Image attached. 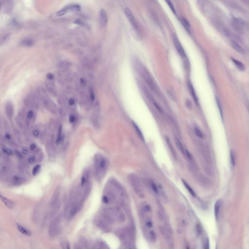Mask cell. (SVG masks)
Instances as JSON below:
<instances>
[{
    "label": "cell",
    "mask_w": 249,
    "mask_h": 249,
    "mask_svg": "<svg viewBox=\"0 0 249 249\" xmlns=\"http://www.w3.org/2000/svg\"><path fill=\"white\" fill-rule=\"evenodd\" d=\"M186 249H190V248L188 247H186Z\"/></svg>",
    "instance_id": "cell-58"
},
{
    "label": "cell",
    "mask_w": 249,
    "mask_h": 249,
    "mask_svg": "<svg viewBox=\"0 0 249 249\" xmlns=\"http://www.w3.org/2000/svg\"><path fill=\"white\" fill-rule=\"evenodd\" d=\"M73 249H83V247L78 243H75L74 245Z\"/></svg>",
    "instance_id": "cell-38"
},
{
    "label": "cell",
    "mask_w": 249,
    "mask_h": 249,
    "mask_svg": "<svg viewBox=\"0 0 249 249\" xmlns=\"http://www.w3.org/2000/svg\"><path fill=\"white\" fill-rule=\"evenodd\" d=\"M132 124L133 125V127L134 128H135V130H136V132L137 133L138 135H139V137L141 138V139L143 141H145V139H144V137L143 136V134L142 133V132H141V130L140 129V128H139V127L137 126V125L136 124H135L134 122H132Z\"/></svg>",
    "instance_id": "cell-14"
},
{
    "label": "cell",
    "mask_w": 249,
    "mask_h": 249,
    "mask_svg": "<svg viewBox=\"0 0 249 249\" xmlns=\"http://www.w3.org/2000/svg\"><path fill=\"white\" fill-rule=\"evenodd\" d=\"M40 167H41V166L39 164H38V165H36L34 167L33 171H32V174L34 176H35L36 175H37L39 173V171L40 170Z\"/></svg>",
    "instance_id": "cell-27"
},
{
    "label": "cell",
    "mask_w": 249,
    "mask_h": 249,
    "mask_svg": "<svg viewBox=\"0 0 249 249\" xmlns=\"http://www.w3.org/2000/svg\"><path fill=\"white\" fill-rule=\"evenodd\" d=\"M68 11H78L80 10V7L78 5H71L66 7Z\"/></svg>",
    "instance_id": "cell-16"
},
{
    "label": "cell",
    "mask_w": 249,
    "mask_h": 249,
    "mask_svg": "<svg viewBox=\"0 0 249 249\" xmlns=\"http://www.w3.org/2000/svg\"><path fill=\"white\" fill-rule=\"evenodd\" d=\"M165 140H166V143L167 144V145L168 146L169 148L170 149V150L171 151V152L173 153V155H175V152H174V151L173 150V148H172V145H171V143H170V140L168 139V138L167 137H166L165 138Z\"/></svg>",
    "instance_id": "cell-31"
},
{
    "label": "cell",
    "mask_w": 249,
    "mask_h": 249,
    "mask_svg": "<svg viewBox=\"0 0 249 249\" xmlns=\"http://www.w3.org/2000/svg\"><path fill=\"white\" fill-rule=\"evenodd\" d=\"M96 224L102 229H105L107 227L106 223L103 220L98 219L96 221Z\"/></svg>",
    "instance_id": "cell-19"
},
{
    "label": "cell",
    "mask_w": 249,
    "mask_h": 249,
    "mask_svg": "<svg viewBox=\"0 0 249 249\" xmlns=\"http://www.w3.org/2000/svg\"><path fill=\"white\" fill-rule=\"evenodd\" d=\"M160 230L164 238L165 239L169 246H170L172 249V247H173V234L170 229L164 226H162L160 227Z\"/></svg>",
    "instance_id": "cell-3"
},
{
    "label": "cell",
    "mask_w": 249,
    "mask_h": 249,
    "mask_svg": "<svg viewBox=\"0 0 249 249\" xmlns=\"http://www.w3.org/2000/svg\"><path fill=\"white\" fill-rule=\"evenodd\" d=\"M106 164V161L105 159H102L101 160L100 163V166L101 168H104Z\"/></svg>",
    "instance_id": "cell-40"
},
{
    "label": "cell",
    "mask_w": 249,
    "mask_h": 249,
    "mask_svg": "<svg viewBox=\"0 0 249 249\" xmlns=\"http://www.w3.org/2000/svg\"><path fill=\"white\" fill-rule=\"evenodd\" d=\"M176 145L178 147V148L179 149V150L180 151V152L184 154H185V149L184 148V147L182 144V143L180 142V141L177 138H176Z\"/></svg>",
    "instance_id": "cell-20"
},
{
    "label": "cell",
    "mask_w": 249,
    "mask_h": 249,
    "mask_svg": "<svg viewBox=\"0 0 249 249\" xmlns=\"http://www.w3.org/2000/svg\"></svg>",
    "instance_id": "cell-60"
},
{
    "label": "cell",
    "mask_w": 249,
    "mask_h": 249,
    "mask_svg": "<svg viewBox=\"0 0 249 249\" xmlns=\"http://www.w3.org/2000/svg\"><path fill=\"white\" fill-rule=\"evenodd\" d=\"M188 88H189V91L190 92V93H191V95L194 100V101H195V102L197 104H198V102H199V100H198V98L197 97V96L196 94V93H195V91L194 89V88L193 87V86L192 85V84L190 83H189L188 84Z\"/></svg>",
    "instance_id": "cell-11"
},
{
    "label": "cell",
    "mask_w": 249,
    "mask_h": 249,
    "mask_svg": "<svg viewBox=\"0 0 249 249\" xmlns=\"http://www.w3.org/2000/svg\"><path fill=\"white\" fill-rule=\"evenodd\" d=\"M216 249H217V246H216Z\"/></svg>",
    "instance_id": "cell-59"
},
{
    "label": "cell",
    "mask_w": 249,
    "mask_h": 249,
    "mask_svg": "<svg viewBox=\"0 0 249 249\" xmlns=\"http://www.w3.org/2000/svg\"><path fill=\"white\" fill-rule=\"evenodd\" d=\"M35 161V158L34 157H30L29 160H28V162L30 163H34Z\"/></svg>",
    "instance_id": "cell-54"
},
{
    "label": "cell",
    "mask_w": 249,
    "mask_h": 249,
    "mask_svg": "<svg viewBox=\"0 0 249 249\" xmlns=\"http://www.w3.org/2000/svg\"><path fill=\"white\" fill-rule=\"evenodd\" d=\"M144 209L147 212H149L151 210V207L149 205H146L145 206Z\"/></svg>",
    "instance_id": "cell-47"
},
{
    "label": "cell",
    "mask_w": 249,
    "mask_h": 249,
    "mask_svg": "<svg viewBox=\"0 0 249 249\" xmlns=\"http://www.w3.org/2000/svg\"><path fill=\"white\" fill-rule=\"evenodd\" d=\"M231 59L233 61V63L235 64V65L236 66V67L237 69H238L239 70L241 71H243L245 70L244 65L242 62L238 61V60H237L233 58H231Z\"/></svg>",
    "instance_id": "cell-12"
},
{
    "label": "cell",
    "mask_w": 249,
    "mask_h": 249,
    "mask_svg": "<svg viewBox=\"0 0 249 249\" xmlns=\"http://www.w3.org/2000/svg\"><path fill=\"white\" fill-rule=\"evenodd\" d=\"M167 94L168 95V96L169 97V98L171 99V100L174 101V102L176 101V98H175V96L174 95V94L172 93L171 92H170V91H168L167 92Z\"/></svg>",
    "instance_id": "cell-34"
},
{
    "label": "cell",
    "mask_w": 249,
    "mask_h": 249,
    "mask_svg": "<svg viewBox=\"0 0 249 249\" xmlns=\"http://www.w3.org/2000/svg\"><path fill=\"white\" fill-rule=\"evenodd\" d=\"M182 183L184 184V186L185 187V188L187 189L188 192L190 193V194L193 197H196V194L194 191V190L192 189V188L189 185V184L187 183L185 181H184V180H182Z\"/></svg>",
    "instance_id": "cell-15"
},
{
    "label": "cell",
    "mask_w": 249,
    "mask_h": 249,
    "mask_svg": "<svg viewBox=\"0 0 249 249\" xmlns=\"http://www.w3.org/2000/svg\"><path fill=\"white\" fill-rule=\"evenodd\" d=\"M33 115H34V113H33V111H30L28 114H27V117L28 119H31L32 118V117L33 116Z\"/></svg>",
    "instance_id": "cell-45"
},
{
    "label": "cell",
    "mask_w": 249,
    "mask_h": 249,
    "mask_svg": "<svg viewBox=\"0 0 249 249\" xmlns=\"http://www.w3.org/2000/svg\"><path fill=\"white\" fill-rule=\"evenodd\" d=\"M102 201L105 203H108L109 202V199L108 197L105 196L102 198Z\"/></svg>",
    "instance_id": "cell-43"
},
{
    "label": "cell",
    "mask_w": 249,
    "mask_h": 249,
    "mask_svg": "<svg viewBox=\"0 0 249 249\" xmlns=\"http://www.w3.org/2000/svg\"><path fill=\"white\" fill-rule=\"evenodd\" d=\"M22 43L23 44V45H24L29 46H31L33 44V41H32V39H24V40H23Z\"/></svg>",
    "instance_id": "cell-28"
},
{
    "label": "cell",
    "mask_w": 249,
    "mask_h": 249,
    "mask_svg": "<svg viewBox=\"0 0 249 249\" xmlns=\"http://www.w3.org/2000/svg\"><path fill=\"white\" fill-rule=\"evenodd\" d=\"M204 249H210L209 240L208 237H207L205 239V244H204Z\"/></svg>",
    "instance_id": "cell-35"
},
{
    "label": "cell",
    "mask_w": 249,
    "mask_h": 249,
    "mask_svg": "<svg viewBox=\"0 0 249 249\" xmlns=\"http://www.w3.org/2000/svg\"><path fill=\"white\" fill-rule=\"evenodd\" d=\"M0 155H1V154H0Z\"/></svg>",
    "instance_id": "cell-61"
},
{
    "label": "cell",
    "mask_w": 249,
    "mask_h": 249,
    "mask_svg": "<svg viewBox=\"0 0 249 249\" xmlns=\"http://www.w3.org/2000/svg\"><path fill=\"white\" fill-rule=\"evenodd\" d=\"M124 12L126 17L128 19V20L130 21L131 24H132V27L134 28V29L136 31H138V25H137V22L135 19V18L134 17V16L133 15L131 10L128 8H125Z\"/></svg>",
    "instance_id": "cell-4"
},
{
    "label": "cell",
    "mask_w": 249,
    "mask_h": 249,
    "mask_svg": "<svg viewBox=\"0 0 249 249\" xmlns=\"http://www.w3.org/2000/svg\"><path fill=\"white\" fill-rule=\"evenodd\" d=\"M196 230H197V232L198 234H201L202 233V228L200 224H197Z\"/></svg>",
    "instance_id": "cell-36"
},
{
    "label": "cell",
    "mask_w": 249,
    "mask_h": 249,
    "mask_svg": "<svg viewBox=\"0 0 249 249\" xmlns=\"http://www.w3.org/2000/svg\"><path fill=\"white\" fill-rule=\"evenodd\" d=\"M139 70L141 73V75L143 77V78L146 80L147 83H148V85L149 86V87L152 89L153 90H156V86L153 81L152 80V79L150 76L149 74L148 73L147 70L145 69V67H143V65L141 64H139Z\"/></svg>",
    "instance_id": "cell-2"
},
{
    "label": "cell",
    "mask_w": 249,
    "mask_h": 249,
    "mask_svg": "<svg viewBox=\"0 0 249 249\" xmlns=\"http://www.w3.org/2000/svg\"><path fill=\"white\" fill-rule=\"evenodd\" d=\"M222 201L221 200H218L215 203V216L216 220L218 221L219 217V214L220 210Z\"/></svg>",
    "instance_id": "cell-9"
},
{
    "label": "cell",
    "mask_w": 249,
    "mask_h": 249,
    "mask_svg": "<svg viewBox=\"0 0 249 249\" xmlns=\"http://www.w3.org/2000/svg\"><path fill=\"white\" fill-rule=\"evenodd\" d=\"M90 97H91V99L92 101H93L94 100L95 95H94V93L93 91L92 90V89H91V90H90Z\"/></svg>",
    "instance_id": "cell-42"
},
{
    "label": "cell",
    "mask_w": 249,
    "mask_h": 249,
    "mask_svg": "<svg viewBox=\"0 0 249 249\" xmlns=\"http://www.w3.org/2000/svg\"><path fill=\"white\" fill-rule=\"evenodd\" d=\"M78 210V204H74L71 208L70 211V215L71 217H74L76 213H77Z\"/></svg>",
    "instance_id": "cell-18"
},
{
    "label": "cell",
    "mask_w": 249,
    "mask_h": 249,
    "mask_svg": "<svg viewBox=\"0 0 249 249\" xmlns=\"http://www.w3.org/2000/svg\"><path fill=\"white\" fill-rule=\"evenodd\" d=\"M17 228L18 231L23 235H25L26 236H30L32 234V233L29 230L27 229V228L21 225L17 224Z\"/></svg>",
    "instance_id": "cell-8"
},
{
    "label": "cell",
    "mask_w": 249,
    "mask_h": 249,
    "mask_svg": "<svg viewBox=\"0 0 249 249\" xmlns=\"http://www.w3.org/2000/svg\"><path fill=\"white\" fill-rule=\"evenodd\" d=\"M86 182V179L85 178V177L83 176L81 178V185H83Z\"/></svg>",
    "instance_id": "cell-49"
},
{
    "label": "cell",
    "mask_w": 249,
    "mask_h": 249,
    "mask_svg": "<svg viewBox=\"0 0 249 249\" xmlns=\"http://www.w3.org/2000/svg\"><path fill=\"white\" fill-rule=\"evenodd\" d=\"M6 110H7V112L8 114L9 115H12V114H13V109L12 105L11 103H8L7 104Z\"/></svg>",
    "instance_id": "cell-24"
},
{
    "label": "cell",
    "mask_w": 249,
    "mask_h": 249,
    "mask_svg": "<svg viewBox=\"0 0 249 249\" xmlns=\"http://www.w3.org/2000/svg\"><path fill=\"white\" fill-rule=\"evenodd\" d=\"M149 235H150V237L153 239V240H155L156 239V235L154 231H150L149 232Z\"/></svg>",
    "instance_id": "cell-41"
},
{
    "label": "cell",
    "mask_w": 249,
    "mask_h": 249,
    "mask_svg": "<svg viewBox=\"0 0 249 249\" xmlns=\"http://www.w3.org/2000/svg\"><path fill=\"white\" fill-rule=\"evenodd\" d=\"M5 138L7 139H8V140H9L11 138V136L9 134H8V133H7L6 134H5Z\"/></svg>",
    "instance_id": "cell-56"
},
{
    "label": "cell",
    "mask_w": 249,
    "mask_h": 249,
    "mask_svg": "<svg viewBox=\"0 0 249 249\" xmlns=\"http://www.w3.org/2000/svg\"><path fill=\"white\" fill-rule=\"evenodd\" d=\"M0 199L8 208L13 209L14 208L15 205L14 202L12 201L4 196L1 193H0Z\"/></svg>",
    "instance_id": "cell-6"
},
{
    "label": "cell",
    "mask_w": 249,
    "mask_h": 249,
    "mask_svg": "<svg viewBox=\"0 0 249 249\" xmlns=\"http://www.w3.org/2000/svg\"><path fill=\"white\" fill-rule=\"evenodd\" d=\"M235 154L234 153V152L232 150H231L230 151V162L231 166L234 167L235 165Z\"/></svg>",
    "instance_id": "cell-22"
},
{
    "label": "cell",
    "mask_w": 249,
    "mask_h": 249,
    "mask_svg": "<svg viewBox=\"0 0 249 249\" xmlns=\"http://www.w3.org/2000/svg\"><path fill=\"white\" fill-rule=\"evenodd\" d=\"M173 42L175 47L176 48L178 52L179 53V54H180V55H181L182 57L185 56V53L184 50L182 46L180 41H179L178 38L175 35H174L173 37Z\"/></svg>",
    "instance_id": "cell-5"
},
{
    "label": "cell",
    "mask_w": 249,
    "mask_h": 249,
    "mask_svg": "<svg viewBox=\"0 0 249 249\" xmlns=\"http://www.w3.org/2000/svg\"><path fill=\"white\" fill-rule=\"evenodd\" d=\"M3 151L8 155H11L13 154V150L10 148H3Z\"/></svg>",
    "instance_id": "cell-30"
},
{
    "label": "cell",
    "mask_w": 249,
    "mask_h": 249,
    "mask_svg": "<svg viewBox=\"0 0 249 249\" xmlns=\"http://www.w3.org/2000/svg\"><path fill=\"white\" fill-rule=\"evenodd\" d=\"M60 221V218L58 217L51 222L49 227V234L51 237H54L59 233Z\"/></svg>",
    "instance_id": "cell-1"
},
{
    "label": "cell",
    "mask_w": 249,
    "mask_h": 249,
    "mask_svg": "<svg viewBox=\"0 0 249 249\" xmlns=\"http://www.w3.org/2000/svg\"><path fill=\"white\" fill-rule=\"evenodd\" d=\"M15 153L16 155L19 158H22V154L18 150H15Z\"/></svg>",
    "instance_id": "cell-50"
},
{
    "label": "cell",
    "mask_w": 249,
    "mask_h": 249,
    "mask_svg": "<svg viewBox=\"0 0 249 249\" xmlns=\"http://www.w3.org/2000/svg\"><path fill=\"white\" fill-rule=\"evenodd\" d=\"M79 242L80 243V244L83 247L85 248L86 249H87V248H89V245L88 242L87 240L85 238H84L83 237H80L79 238Z\"/></svg>",
    "instance_id": "cell-17"
},
{
    "label": "cell",
    "mask_w": 249,
    "mask_h": 249,
    "mask_svg": "<svg viewBox=\"0 0 249 249\" xmlns=\"http://www.w3.org/2000/svg\"><path fill=\"white\" fill-rule=\"evenodd\" d=\"M102 218L103 220L108 224H112L114 222V219L112 216L108 215L105 213L102 214Z\"/></svg>",
    "instance_id": "cell-10"
},
{
    "label": "cell",
    "mask_w": 249,
    "mask_h": 249,
    "mask_svg": "<svg viewBox=\"0 0 249 249\" xmlns=\"http://www.w3.org/2000/svg\"><path fill=\"white\" fill-rule=\"evenodd\" d=\"M33 134L34 135V136L36 137H38L39 135V132H38V130H34L33 132Z\"/></svg>",
    "instance_id": "cell-46"
},
{
    "label": "cell",
    "mask_w": 249,
    "mask_h": 249,
    "mask_svg": "<svg viewBox=\"0 0 249 249\" xmlns=\"http://www.w3.org/2000/svg\"><path fill=\"white\" fill-rule=\"evenodd\" d=\"M217 104H218V108L219 109V111H220V115L221 116V118L222 119H223V113H222V107H221V104L220 103V102L219 101V100L218 99V98H217Z\"/></svg>",
    "instance_id": "cell-33"
},
{
    "label": "cell",
    "mask_w": 249,
    "mask_h": 249,
    "mask_svg": "<svg viewBox=\"0 0 249 249\" xmlns=\"http://www.w3.org/2000/svg\"><path fill=\"white\" fill-rule=\"evenodd\" d=\"M100 23L101 24L104 26L107 23L108 17L106 13L105 10L103 9H102L100 11Z\"/></svg>",
    "instance_id": "cell-7"
},
{
    "label": "cell",
    "mask_w": 249,
    "mask_h": 249,
    "mask_svg": "<svg viewBox=\"0 0 249 249\" xmlns=\"http://www.w3.org/2000/svg\"><path fill=\"white\" fill-rule=\"evenodd\" d=\"M36 148V145L34 144H32L30 145V149L31 150H34Z\"/></svg>",
    "instance_id": "cell-53"
},
{
    "label": "cell",
    "mask_w": 249,
    "mask_h": 249,
    "mask_svg": "<svg viewBox=\"0 0 249 249\" xmlns=\"http://www.w3.org/2000/svg\"><path fill=\"white\" fill-rule=\"evenodd\" d=\"M151 188L153 190V191L156 193V194H158L159 193V191H158V188L157 187V186H156V184L154 182H151Z\"/></svg>",
    "instance_id": "cell-32"
},
{
    "label": "cell",
    "mask_w": 249,
    "mask_h": 249,
    "mask_svg": "<svg viewBox=\"0 0 249 249\" xmlns=\"http://www.w3.org/2000/svg\"><path fill=\"white\" fill-rule=\"evenodd\" d=\"M195 133L196 134V135L200 138H202L203 137V135L202 134V132L201 131V130L198 129V128L197 127H195Z\"/></svg>",
    "instance_id": "cell-29"
},
{
    "label": "cell",
    "mask_w": 249,
    "mask_h": 249,
    "mask_svg": "<svg viewBox=\"0 0 249 249\" xmlns=\"http://www.w3.org/2000/svg\"><path fill=\"white\" fill-rule=\"evenodd\" d=\"M146 225L148 226V227H151L152 225H153V224H152V222L151 221H148L146 223Z\"/></svg>",
    "instance_id": "cell-51"
},
{
    "label": "cell",
    "mask_w": 249,
    "mask_h": 249,
    "mask_svg": "<svg viewBox=\"0 0 249 249\" xmlns=\"http://www.w3.org/2000/svg\"><path fill=\"white\" fill-rule=\"evenodd\" d=\"M76 120V118L74 116V115H70V117H69V121H70V122L71 123H74Z\"/></svg>",
    "instance_id": "cell-44"
},
{
    "label": "cell",
    "mask_w": 249,
    "mask_h": 249,
    "mask_svg": "<svg viewBox=\"0 0 249 249\" xmlns=\"http://www.w3.org/2000/svg\"><path fill=\"white\" fill-rule=\"evenodd\" d=\"M186 154V156L187 158L189 160H190V161H191V160H193L192 155L191 154V153L187 150H185V154Z\"/></svg>",
    "instance_id": "cell-37"
},
{
    "label": "cell",
    "mask_w": 249,
    "mask_h": 249,
    "mask_svg": "<svg viewBox=\"0 0 249 249\" xmlns=\"http://www.w3.org/2000/svg\"><path fill=\"white\" fill-rule=\"evenodd\" d=\"M166 3H167V4H168V5L169 6V7L170 8V9H171V10L173 11V12L175 14H176V11L175 10L174 8L173 7V5H172V3H171V2H170V1H166Z\"/></svg>",
    "instance_id": "cell-39"
},
{
    "label": "cell",
    "mask_w": 249,
    "mask_h": 249,
    "mask_svg": "<svg viewBox=\"0 0 249 249\" xmlns=\"http://www.w3.org/2000/svg\"><path fill=\"white\" fill-rule=\"evenodd\" d=\"M62 128L61 126H60V127H59L58 135H57V139H56V144L57 145H59L60 144V143L61 142L62 140H63V135L62 134Z\"/></svg>",
    "instance_id": "cell-13"
},
{
    "label": "cell",
    "mask_w": 249,
    "mask_h": 249,
    "mask_svg": "<svg viewBox=\"0 0 249 249\" xmlns=\"http://www.w3.org/2000/svg\"><path fill=\"white\" fill-rule=\"evenodd\" d=\"M28 149L27 148H24L23 149V150H22V153L23 154H24V155L27 154V153H28Z\"/></svg>",
    "instance_id": "cell-52"
},
{
    "label": "cell",
    "mask_w": 249,
    "mask_h": 249,
    "mask_svg": "<svg viewBox=\"0 0 249 249\" xmlns=\"http://www.w3.org/2000/svg\"><path fill=\"white\" fill-rule=\"evenodd\" d=\"M180 21H181V23L182 24V25L185 27V28L187 30L189 31L190 27V24L188 22V21L184 18H182L181 19Z\"/></svg>",
    "instance_id": "cell-23"
},
{
    "label": "cell",
    "mask_w": 249,
    "mask_h": 249,
    "mask_svg": "<svg viewBox=\"0 0 249 249\" xmlns=\"http://www.w3.org/2000/svg\"><path fill=\"white\" fill-rule=\"evenodd\" d=\"M68 12V10L66 9V8H65L61 9L60 10L58 11L56 13V15L57 16H62L65 14H66Z\"/></svg>",
    "instance_id": "cell-25"
},
{
    "label": "cell",
    "mask_w": 249,
    "mask_h": 249,
    "mask_svg": "<svg viewBox=\"0 0 249 249\" xmlns=\"http://www.w3.org/2000/svg\"><path fill=\"white\" fill-rule=\"evenodd\" d=\"M66 249H71L70 244H69L68 242H67V245H66Z\"/></svg>",
    "instance_id": "cell-57"
},
{
    "label": "cell",
    "mask_w": 249,
    "mask_h": 249,
    "mask_svg": "<svg viewBox=\"0 0 249 249\" xmlns=\"http://www.w3.org/2000/svg\"><path fill=\"white\" fill-rule=\"evenodd\" d=\"M69 103L70 104V105H73L74 104H75V100L73 98L71 99L70 100H69Z\"/></svg>",
    "instance_id": "cell-55"
},
{
    "label": "cell",
    "mask_w": 249,
    "mask_h": 249,
    "mask_svg": "<svg viewBox=\"0 0 249 249\" xmlns=\"http://www.w3.org/2000/svg\"><path fill=\"white\" fill-rule=\"evenodd\" d=\"M126 216H125L124 214L123 213H120L118 216V220L119 222H120L121 223L125 222L126 220Z\"/></svg>",
    "instance_id": "cell-26"
},
{
    "label": "cell",
    "mask_w": 249,
    "mask_h": 249,
    "mask_svg": "<svg viewBox=\"0 0 249 249\" xmlns=\"http://www.w3.org/2000/svg\"><path fill=\"white\" fill-rule=\"evenodd\" d=\"M47 78L48 79H50V80H52L54 78V76L51 74H48L47 75Z\"/></svg>",
    "instance_id": "cell-48"
},
{
    "label": "cell",
    "mask_w": 249,
    "mask_h": 249,
    "mask_svg": "<svg viewBox=\"0 0 249 249\" xmlns=\"http://www.w3.org/2000/svg\"><path fill=\"white\" fill-rule=\"evenodd\" d=\"M232 46L233 47V48L236 51H237L238 52L240 53H242L243 52V50L242 49V48H241V46L238 44H237L236 42H232Z\"/></svg>",
    "instance_id": "cell-21"
}]
</instances>
